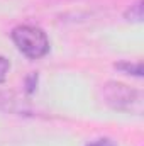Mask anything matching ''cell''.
I'll use <instances>...</instances> for the list:
<instances>
[{"label": "cell", "instance_id": "obj_1", "mask_svg": "<svg viewBox=\"0 0 144 146\" xmlns=\"http://www.w3.org/2000/svg\"><path fill=\"white\" fill-rule=\"evenodd\" d=\"M10 36L17 49L31 60L42 58L49 51V39L46 33L36 26H17Z\"/></svg>", "mask_w": 144, "mask_h": 146}, {"label": "cell", "instance_id": "obj_2", "mask_svg": "<svg viewBox=\"0 0 144 146\" xmlns=\"http://www.w3.org/2000/svg\"><path fill=\"white\" fill-rule=\"evenodd\" d=\"M104 99H105V104H108L115 110L136 112V114H141L143 110L141 92L119 82H108L104 85Z\"/></svg>", "mask_w": 144, "mask_h": 146}, {"label": "cell", "instance_id": "obj_3", "mask_svg": "<svg viewBox=\"0 0 144 146\" xmlns=\"http://www.w3.org/2000/svg\"><path fill=\"white\" fill-rule=\"evenodd\" d=\"M115 68L122 70V72L127 73V75H136V76H141L143 75V65L141 63H134L132 65L129 61H122V63H117Z\"/></svg>", "mask_w": 144, "mask_h": 146}, {"label": "cell", "instance_id": "obj_4", "mask_svg": "<svg viewBox=\"0 0 144 146\" xmlns=\"http://www.w3.org/2000/svg\"><path fill=\"white\" fill-rule=\"evenodd\" d=\"M126 19L127 21H134V22H139L143 19V0H139L137 3L131 5V9L126 12Z\"/></svg>", "mask_w": 144, "mask_h": 146}, {"label": "cell", "instance_id": "obj_5", "mask_svg": "<svg viewBox=\"0 0 144 146\" xmlns=\"http://www.w3.org/2000/svg\"><path fill=\"white\" fill-rule=\"evenodd\" d=\"M10 70V63L5 56H0V83H3L7 80V73Z\"/></svg>", "mask_w": 144, "mask_h": 146}, {"label": "cell", "instance_id": "obj_6", "mask_svg": "<svg viewBox=\"0 0 144 146\" xmlns=\"http://www.w3.org/2000/svg\"><path fill=\"white\" fill-rule=\"evenodd\" d=\"M88 146H117V145L108 138H100V139H95L93 143H90Z\"/></svg>", "mask_w": 144, "mask_h": 146}]
</instances>
